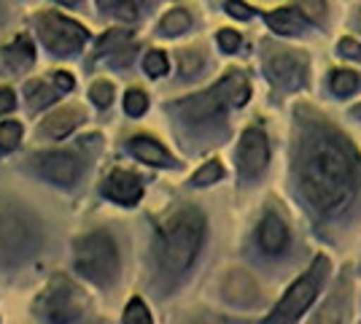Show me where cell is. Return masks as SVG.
Returning a JSON list of instances; mask_svg holds the SVG:
<instances>
[{"mask_svg":"<svg viewBox=\"0 0 361 324\" xmlns=\"http://www.w3.org/2000/svg\"><path fill=\"white\" fill-rule=\"evenodd\" d=\"M81 308H84V300H81L78 289H75L73 284H68L62 276L54 278V284L38 300V316L41 319H51V322L75 319Z\"/></svg>","mask_w":361,"mask_h":324,"instance_id":"6","label":"cell"},{"mask_svg":"<svg viewBox=\"0 0 361 324\" xmlns=\"http://www.w3.org/2000/svg\"><path fill=\"white\" fill-rule=\"evenodd\" d=\"M100 6L124 22H135L140 16V0H100Z\"/></svg>","mask_w":361,"mask_h":324,"instance_id":"18","label":"cell"},{"mask_svg":"<svg viewBox=\"0 0 361 324\" xmlns=\"http://www.w3.org/2000/svg\"><path fill=\"white\" fill-rule=\"evenodd\" d=\"M302 6L310 11V16H318V19L326 14V6H324V0H302Z\"/></svg>","mask_w":361,"mask_h":324,"instance_id":"31","label":"cell"},{"mask_svg":"<svg viewBox=\"0 0 361 324\" xmlns=\"http://www.w3.org/2000/svg\"><path fill=\"white\" fill-rule=\"evenodd\" d=\"M356 87H359V76L356 73H350V71H334L331 73V90L337 95L356 92Z\"/></svg>","mask_w":361,"mask_h":324,"instance_id":"21","label":"cell"},{"mask_svg":"<svg viewBox=\"0 0 361 324\" xmlns=\"http://www.w3.org/2000/svg\"><path fill=\"white\" fill-rule=\"evenodd\" d=\"M38 32L44 38V44L49 52L60 54V57H68L78 49L84 47L87 41V30L73 22V19H65L60 14H44L38 19Z\"/></svg>","mask_w":361,"mask_h":324,"instance_id":"5","label":"cell"},{"mask_svg":"<svg viewBox=\"0 0 361 324\" xmlns=\"http://www.w3.org/2000/svg\"><path fill=\"white\" fill-rule=\"evenodd\" d=\"M353 116H359V119H361V106L353 108Z\"/></svg>","mask_w":361,"mask_h":324,"instance_id":"35","label":"cell"},{"mask_svg":"<svg viewBox=\"0 0 361 324\" xmlns=\"http://www.w3.org/2000/svg\"><path fill=\"white\" fill-rule=\"evenodd\" d=\"M16 106L14 100V92L11 90H0V114H6V111H11Z\"/></svg>","mask_w":361,"mask_h":324,"instance_id":"32","label":"cell"},{"mask_svg":"<svg viewBox=\"0 0 361 324\" xmlns=\"http://www.w3.org/2000/svg\"><path fill=\"white\" fill-rule=\"evenodd\" d=\"M326 268H329V263L324 257H318L316 263H313V268H310V273H305L288 289L286 297L278 303V308H275V313H272L267 322H294V319H300L302 313H305V308L316 300L318 287H321V281L326 276Z\"/></svg>","mask_w":361,"mask_h":324,"instance_id":"4","label":"cell"},{"mask_svg":"<svg viewBox=\"0 0 361 324\" xmlns=\"http://www.w3.org/2000/svg\"><path fill=\"white\" fill-rule=\"evenodd\" d=\"M202 232H205V219L197 211H183L170 222V227L162 235V263L167 265V270L180 273L192 265L197 248L202 244Z\"/></svg>","mask_w":361,"mask_h":324,"instance_id":"2","label":"cell"},{"mask_svg":"<svg viewBox=\"0 0 361 324\" xmlns=\"http://www.w3.org/2000/svg\"><path fill=\"white\" fill-rule=\"evenodd\" d=\"M84 119V111L75 106V108H62L57 111L51 119H46L44 122V136H51V138H65L68 133H73V127Z\"/></svg>","mask_w":361,"mask_h":324,"instance_id":"15","label":"cell"},{"mask_svg":"<svg viewBox=\"0 0 361 324\" xmlns=\"http://www.w3.org/2000/svg\"><path fill=\"white\" fill-rule=\"evenodd\" d=\"M340 54L348 57V60H361V44L353 41V38H343L340 41Z\"/></svg>","mask_w":361,"mask_h":324,"instance_id":"28","label":"cell"},{"mask_svg":"<svg viewBox=\"0 0 361 324\" xmlns=\"http://www.w3.org/2000/svg\"><path fill=\"white\" fill-rule=\"evenodd\" d=\"M38 173L54 184H75L81 179V162L68 152H49L35 160Z\"/></svg>","mask_w":361,"mask_h":324,"instance_id":"9","label":"cell"},{"mask_svg":"<svg viewBox=\"0 0 361 324\" xmlns=\"http://www.w3.org/2000/svg\"><path fill=\"white\" fill-rule=\"evenodd\" d=\"M356 152L343 136L316 133L302 155V192L318 214L334 216L353 200Z\"/></svg>","mask_w":361,"mask_h":324,"instance_id":"1","label":"cell"},{"mask_svg":"<svg viewBox=\"0 0 361 324\" xmlns=\"http://www.w3.org/2000/svg\"><path fill=\"white\" fill-rule=\"evenodd\" d=\"M226 11L235 16V19H248L251 16V8L240 3V0H226Z\"/></svg>","mask_w":361,"mask_h":324,"instance_id":"30","label":"cell"},{"mask_svg":"<svg viewBox=\"0 0 361 324\" xmlns=\"http://www.w3.org/2000/svg\"><path fill=\"white\" fill-rule=\"evenodd\" d=\"M106 195L111 200L121 203V205H133V203L140 200L143 186H140L135 173H130V170H114L106 181Z\"/></svg>","mask_w":361,"mask_h":324,"instance_id":"12","label":"cell"},{"mask_svg":"<svg viewBox=\"0 0 361 324\" xmlns=\"http://www.w3.org/2000/svg\"><path fill=\"white\" fill-rule=\"evenodd\" d=\"M267 25L281 35H297L307 28V19L294 8H278V11L267 14Z\"/></svg>","mask_w":361,"mask_h":324,"instance_id":"16","label":"cell"},{"mask_svg":"<svg viewBox=\"0 0 361 324\" xmlns=\"http://www.w3.org/2000/svg\"><path fill=\"white\" fill-rule=\"evenodd\" d=\"M219 47L224 49V52H235V49L240 47V35L235 30H221L219 32Z\"/></svg>","mask_w":361,"mask_h":324,"instance_id":"29","label":"cell"},{"mask_svg":"<svg viewBox=\"0 0 361 324\" xmlns=\"http://www.w3.org/2000/svg\"><path fill=\"white\" fill-rule=\"evenodd\" d=\"M130 149H133V155H135L137 160H143V162H149V165H173V157L167 155V152L159 146V143H157V140L133 138Z\"/></svg>","mask_w":361,"mask_h":324,"instance_id":"17","label":"cell"},{"mask_svg":"<svg viewBox=\"0 0 361 324\" xmlns=\"http://www.w3.org/2000/svg\"><path fill=\"white\" fill-rule=\"evenodd\" d=\"M27 241H30V227L19 216H0V260H3V254H8V260H14V254H25Z\"/></svg>","mask_w":361,"mask_h":324,"instance_id":"11","label":"cell"},{"mask_svg":"<svg viewBox=\"0 0 361 324\" xmlns=\"http://www.w3.org/2000/svg\"><path fill=\"white\" fill-rule=\"evenodd\" d=\"M27 100H30V108L35 111V108H44L49 106L54 97H51V90L46 87V84H27Z\"/></svg>","mask_w":361,"mask_h":324,"instance_id":"25","label":"cell"},{"mask_svg":"<svg viewBox=\"0 0 361 324\" xmlns=\"http://www.w3.org/2000/svg\"><path fill=\"white\" fill-rule=\"evenodd\" d=\"M359 28H361V14H359Z\"/></svg>","mask_w":361,"mask_h":324,"instance_id":"36","label":"cell"},{"mask_svg":"<svg viewBox=\"0 0 361 324\" xmlns=\"http://www.w3.org/2000/svg\"><path fill=\"white\" fill-rule=\"evenodd\" d=\"M224 294L235 306H254L259 300V287L245 270H232L224 281Z\"/></svg>","mask_w":361,"mask_h":324,"instance_id":"13","label":"cell"},{"mask_svg":"<svg viewBox=\"0 0 361 324\" xmlns=\"http://www.w3.org/2000/svg\"><path fill=\"white\" fill-rule=\"evenodd\" d=\"M57 3H62V6H78L81 0H57Z\"/></svg>","mask_w":361,"mask_h":324,"instance_id":"34","label":"cell"},{"mask_svg":"<svg viewBox=\"0 0 361 324\" xmlns=\"http://www.w3.org/2000/svg\"><path fill=\"white\" fill-rule=\"evenodd\" d=\"M267 73L278 87L297 90L305 84V76H307V57L302 52L272 49L270 57H267Z\"/></svg>","mask_w":361,"mask_h":324,"instance_id":"8","label":"cell"},{"mask_svg":"<svg viewBox=\"0 0 361 324\" xmlns=\"http://www.w3.org/2000/svg\"><path fill=\"white\" fill-rule=\"evenodd\" d=\"M245 100H248V81L240 73H229L216 90H211L208 95H200L197 100L186 103L183 108L192 111L195 116H205V114H211V111L226 106V103L229 106H243Z\"/></svg>","mask_w":361,"mask_h":324,"instance_id":"7","label":"cell"},{"mask_svg":"<svg viewBox=\"0 0 361 324\" xmlns=\"http://www.w3.org/2000/svg\"><path fill=\"white\" fill-rule=\"evenodd\" d=\"M146 108H149V97L140 92V90H130V92H127V97H124V111H127L130 116L146 114Z\"/></svg>","mask_w":361,"mask_h":324,"instance_id":"23","label":"cell"},{"mask_svg":"<svg viewBox=\"0 0 361 324\" xmlns=\"http://www.w3.org/2000/svg\"><path fill=\"white\" fill-rule=\"evenodd\" d=\"M75 268L84 278L106 287L119 270V251L108 232H90L75 244Z\"/></svg>","mask_w":361,"mask_h":324,"instance_id":"3","label":"cell"},{"mask_svg":"<svg viewBox=\"0 0 361 324\" xmlns=\"http://www.w3.org/2000/svg\"><path fill=\"white\" fill-rule=\"evenodd\" d=\"M259 244H262L264 251H270V254H278V251L286 248L288 230L281 216H275V214L264 216V222H262V227H259Z\"/></svg>","mask_w":361,"mask_h":324,"instance_id":"14","label":"cell"},{"mask_svg":"<svg viewBox=\"0 0 361 324\" xmlns=\"http://www.w3.org/2000/svg\"><path fill=\"white\" fill-rule=\"evenodd\" d=\"M221 165L219 162H208V165H202V168L195 173V179H192V184L195 186H205V184H213V181H219L221 179Z\"/></svg>","mask_w":361,"mask_h":324,"instance_id":"24","label":"cell"},{"mask_svg":"<svg viewBox=\"0 0 361 324\" xmlns=\"http://www.w3.org/2000/svg\"><path fill=\"white\" fill-rule=\"evenodd\" d=\"M22 140V124L19 122H3L0 124V146L3 149H16Z\"/></svg>","mask_w":361,"mask_h":324,"instance_id":"22","label":"cell"},{"mask_svg":"<svg viewBox=\"0 0 361 324\" xmlns=\"http://www.w3.org/2000/svg\"><path fill=\"white\" fill-rule=\"evenodd\" d=\"M189 25H192V16H189V11H183V8H173V11L162 19L159 30H162V35H178V32L189 30Z\"/></svg>","mask_w":361,"mask_h":324,"instance_id":"19","label":"cell"},{"mask_svg":"<svg viewBox=\"0 0 361 324\" xmlns=\"http://www.w3.org/2000/svg\"><path fill=\"white\" fill-rule=\"evenodd\" d=\"M143 68L149 76H165L167 73V57L162 52H149L146 60H143Z\"/></svg>","mask_w":361,"mask_h":324,"instance_id":"26","label":"cell"},{"mask_svg":"<svg viewBox=\"0 0 361 324\" xmlns=\"http://www.w3.org/2000/svg\"><path fill=\"white\" fill-rule=\"evenodd\" d=\"M90 95H92V100H94L97 106L106 108V106H111V100H114V87H111L108 81H94V84H92V90H90Z\"/></svg>","mask_w":361,"mask_h":324,"instance_id":"27","label":"cell"},{"mask_svg":"<svg viewBox=\"0 0 361 324\" xmlns=\"http://www.w3.org/2000/svg\"><path fill=\"white\" fill-rule=\"evenodd\" d=\"M54 84H57L60 90H73V76H71L68 71H57V73H54Z\"/></svg>","mask_w":361,"mask_h":324,"instance_id":"33","label":"cell"},{"mask_svg":"<svg viewBox=\"0 0 361 324\" xmlns=\"http://www.w3.org/2000/svg\"><path fill=\"white\" fill-rule=\"evenodd\" d=\"M124 324H151V313L140 297H133L124 311Z\"/></svg>","mask_w":361,"mask_h":324,"instance_id":"20","label":"cell"},{"mask_svg":"<svg viewBox=\"0 0 361 324\" xmlns=\"http://www.w3.org/2000/svg\"><path fill=\"white\" fill-rule=\"evenodd\" d=\"M267 160H270V146L262 130H245L240 143V173L245 179H254L262 170L267 168Z\"/></svg>","mask_w":361,"mask_h":324,"instance_id":"10","label":"cell"}]
</instances>
